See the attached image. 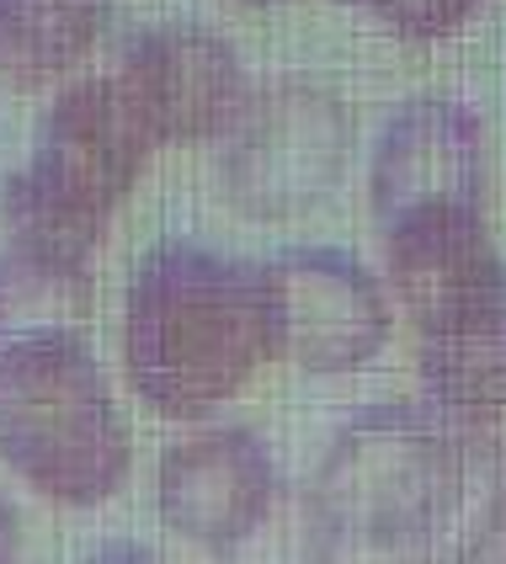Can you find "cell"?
I'll return each mask as SVG.
<instances>
[{
  "label": "cell",
  "instance_id": "cell-1",
  "mask_svg": "<svg viewBox=\"0 0 506 564\" xmlns=\"http://www.w3.org/2000/svg\"><path fill=\"white\" fill-rule=\"evenodd\" d=\"M278 351L272 278L171 240L150 251L128 288L123 357L133 389L160 415H203L240 394Z\"/></svg>",
  "mask_w": 506,
  "mask_h": 564
},
{
  "label": "cell",
  "instance_id": "cell-2",
  "mask_svg": "<svg viewBox=\"0 0 506 564\" xmlns=\"http://www.w3.org/2000/svg\"><path fill=\"white\" fill-rule=\"evenodd\" d=\"M384 272L427 389L453 410H506V261L480 203H427L389 219Z\"/></svg>",
  "mask_w": 506,
  "mask_h": 564
},
{
  "label": "cell",
  "instance_id": "cell-3",
  "mask_svg": "<svg viewBox=\"0 0 506 564\" xmlns=\"http://www.w3.org/2000/svg\"><path fill=\"white\" fill-rule=\"evenodd\" d=\"M155 144L160 139L133 112L118 75L69 86L54 101L22 176L6 192L11 256L80 282L112 208L128 197Z\"/></svg>",
  "mask_w": 506,
  "mask_h": 564
},
{
  "label": "cell",
  "instance_id": "cell-4",
  "mask_svg": "<svg viewBox=\"0 0 506 564\" xmlns=\"http://www.w3.org/2000/svg\"><path fill=\"white\" fill-rule=\"evenodd\" d=\"M0 458L49 501L91 506L128 474V421L69 330L0 346Z\"/></svg>",
  "mask_w": 506,
  "mask_h": 564
},
{
  "label": "cell",
  "instance_id": "cell-5",
  "mask_svg": "<svg viewBox=\"0 0 506 564\" xmlns=\"http://www.w3.org/2000/svg\"><path fill=\"white\" fill-rule=\"evenodd\" d=\"M464 490V458L427 410L389 405L336 437L310 479L320 549H400L438 533Z\"/></svg>",
  "mask_w": 506,
  "mask_h": 564
},
{
  "label": "cell",
  "instance_id": "cell-6",
  "mask_svg": "<svg viewBox=\"0 0 506 564\" xmlns=\"http://www.w3.org/2000/svg\"><path fill=\"white\" fill-rule=\"evenodd\" d=\"M229 128L235 133H229L224 182H229V197L261 219L310 214L336 187L352 139L342 96L304 80L246 96L240 118Z\"/></svg>",
  "mask_w": 506,
  "mask_h": 564
},
{
  "label": "cell",
  "instance_id": "cell-7",
  "mask_svg": "<svg viewBox=\"0 0 506 564\" xmlns=\"http://www.w3.org/2000/svg\"><path fill=\"white\" fill-rule=\"evenodd\" d=\"M272 278L278 351L310 373H352L389 336V293L368 267L342 251H293Z\"/></svg>",
  "mask_w": 506,
  "mask_h": 564
},
{
  "label": "cell",
  "instance_id": "cell-8",
  "mask_svg": "<svg viewBox=\"0 0 506 564\" xmlns=\"http://www.w3.org/2000/svg\"><path fill=\"white\" fill-rule=\"evenodd\" d=\"M112 75L160 144L214 139L240 118L251 96L235 48L203 28L144 32Z\"/></svg>",
  "mask_w": 506,
  "mask_h": 564
},
{
  "label": "cell",
  "instance_id": "cell-9",
  "mask_svg": "<svg viewBox=\"0 0 506 564\" xmlns=\"http://www.w3.org/2000/svg\"><path fill=\"white\" fill-rule=\"evenodd\" d=\"M485 139L480 123L443 96L411 101L374 160V219L389 224L427 203H480Z\"/></svg>",
  "mask_w": 506,
  "mask_h": 564
},
{
  "label": "cell",
  "instance_id": "cell-10",
  "mask_svg": "<svg viewBox=\"0 0 506 564\" xmlns=\"http://www.w3.org/2000/svg\"><path fill=\"white\" fill-rule=\"evenodd\" d=\"M278 490L272 458L246 432H208L176 447L160 469V511L182 538L235 543L256 533Z\"/></svg>",
  "mask_w": 506,
  "mask_h": 564
},
{
  "label": "cell",
  "instance_id": "cell-11",
  "mask_svg": "<svg viewBox=\"0 0 506 564\" xmlns=\"http://www.w3.org/2000/svg\"><path fill=\"white\" fill-rule=\"evenodd\" d=\"M112 0H0V80L49 91L96 54Z\"/></svg>",
  "mask_w": 506,
  "mask_h": 564
},
{
  "label": "cell",
  "instance_id": "cell-12",
  "mask_svg": "<svg viewBox=\"0 0 506 564\" xmlns=\"http://www.w3.org/2000/svg\"><path fill=\"white\" fill-rule=\"evenodd\" d=\"M379 17L384 28L406 32V37H448L475 17L485 0H357Z\"/></svg>",
  "mask_w": 506,
  "mask_h": 564
},
{
  "label": "cell",
  "instance_id": "cell-13",
  "mask_svg": "<svg viewBox=\"0 0 506 564\" xmlns=\"http://www.w3.org/2000/svg\"><path fill=\"white\" fill-rule=\"evenodd\" d=\"M11 538H17V517L0 506V549H11Z\"/></svg>",
  "mask_w": 506,
  "mask_h": 564
},
{
  "label": "cell",
  "instance_id": "cell-14",
  "mask_svg": "<svg viewBox=\"0 0 506 564\" xmlns=\"http://www.w3.org/2000/svg\"><path fill=\"white\" fill-rule=\"evenodd\" d=\"M235 6H272V0H235Z\"/></svg>",
  "mask_w": 506,
  "mask_h": 564
}]
</instances>
